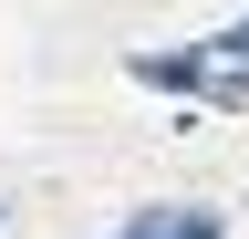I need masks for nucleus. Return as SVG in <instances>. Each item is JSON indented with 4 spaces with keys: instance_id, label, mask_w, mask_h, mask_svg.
Returning <instances> with one entry per match:
<instances>
[{
    "instance_id": "f257e3e1",
    "label": "nucleus",
    "mask_w": 249,
    "mask_h": 239,
    "mask_svg": "<svg viewBox=\"0 0 249 239\" xmlns=\"http://www.w3.org/2000/svg\"><path fill=\"white\" fill-rule=\"evenodd\" d=\"M135 73L187 104H249V21H229L218 42H187V52H145Z\"/></svg>"
},
{
    "instance_id": "f03ea898",
    "label": "nucleus",
    "mask_w": 249,
    "mask_h": 239,
    "mask_svg": "<svg viewBox=\"0 0 249 239\" xmlns=\"http://www.w3.org/2000/svg\"><path fill=\"white\" fill-rule=\"evenodd\" d=\"M114 239H218V219L208 208H145V219H124Z\"/></svg>"
}]
</instances>
